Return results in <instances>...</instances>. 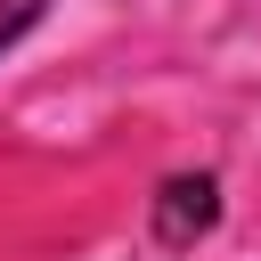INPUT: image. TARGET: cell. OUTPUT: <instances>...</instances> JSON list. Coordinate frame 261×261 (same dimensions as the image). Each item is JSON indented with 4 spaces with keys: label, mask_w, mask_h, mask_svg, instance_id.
Listing matches in <instances>:
<instances>
[{
    "label": "cell",
    "mask_w": 261,
    "mask_h": 261,
    "mask_svg": "<svg viewBox=\"0 0 261 261\" xmlns=\"http://www.w3.org/2000/svg\"><path fill=\"white\" fill-rule=\"evenodd\" d=\"M41 8H49V0H0V49H8V41H24V33L41 24Z\"/></svg>",
    "instance_id": "2"
},
{
    "label": "cell",
    "mask_w": 261,
    "mask_h": 261,
    "mask_svg": "<svg viewBox=\"0 0 261 261\" xmlns=\"http://www.w3.org/2000/svg\"><path fill=\"white\" fill-rule=\"evenodd\" d=\"M212 220H220V188H212V171L171 179V188L155 196V237H163V245H196Z\"/></svg>",
    "instance_id": "1"
}]
</instances>
